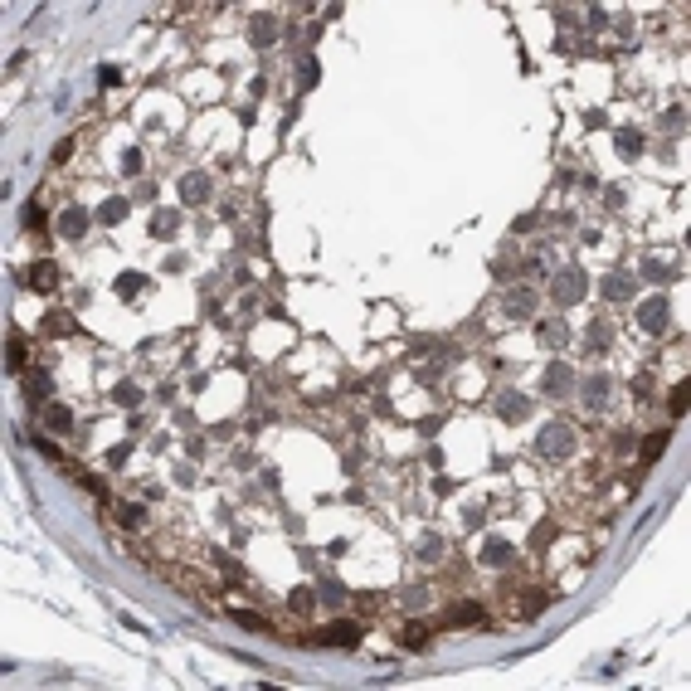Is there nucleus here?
<instances>
[{
    "label": "nucleus",
    "instance_id": "f257e3e1",
    "mask_svg": "<svg viewBox=\"0 0 691 691\" xmlns=\"http://www.w3.org/2000/svg\"><path fill=\"white\" fill-rule=\"evenodd\" d=\"M536 453H540V458H555V463L570 458V453H575V428H570V424H545L540 438H536Z\"/></svg>",
    "mask_w": 691,
    "mask_h": 691
},
{
    "label": "nucleus",
    "instance_id": "f03ea898",
    "mask_svg": "<svg viewBox=\"0 0 691 691\" xmlns=\"http://www.w3.org/2000/svg\"><path fill=\"white\" fill-rule=\"evenodd\" d=\"M585 293H589V278H585L580 268H565V273H560V278L550 283V297H555L560 307H575V302H580Z\"/></svg>",
    "mask_w": 691,
    "mask_h": 691
},
{
    "label": "nucleus",
    "instance_id": "7ed1b4c3",
    "mask_svg": "<svg viewBox=\"0 0 691 691\" xmlns=\"http://www.w3.org/2000/svg\"><path fill=\"white\" fill-rule=\"evenodd\" d=\"M638 321H643L648 336H662V331H667V297H648V302L638 307Z\"/></svg>",
    "mask_w": 691,
    "mask_h": 691
},
{
    "label": "nucleus",
    "instance_id": "20e7f679",
    "mask_svg": "<svg viewBox=\"0 0 691 691\" xmlns=\"http://www.w3.org/2000/svg\"><path fill=\"white\" fill-rule=\"evenodd\" d=\"M496 414H501V419H511V424H521V419L531 414V399L521 395V390H501V399H496Z\"/></svg>",
    "mask_w": 691,
    "mask_h": 691
},
{
    "label": "nucleus",
    "instance_id": "39448f33",
    "mask_svg": "<svg viewBox=\"0 0 691 691\" xmlns=\"http://www.w3.org/2000/svg\"><path fill=\"white\" fill-rule=\"evenodd\" d=\"M501 307H506V316H511V321H526V316L536 312V293H531V288H511Z\"/></svg>",
    "mask_w": 691,
    "mask_h": 691
},
{
    "label": "nucleus",
    "instance_id": "423d86ee",
    "mask_svg": "<svg viewBox=\"0 0 691 691\" xmlns=\"http://www.w3.org/2000/svg\"><path fill=\"white\" fill-rule=\"evenodd\" d=\"M448 628H487V613L477 603H453L448 608Z\"/></svg>",
    "mask_w": 691,
    "mask_h": 691
},
{
    "label": "nucleus",
    "instance_id": "0eeeda50",
    "mask_svg": "<svg viewBox=\"0 0 691 691\" xmlns=\"http://www.w3.org/2000/svg\"><path fill=\"white\" fill-rule=\"evenodd\" d=\"M316 643H336V648H356V643H361V628H356V623H331V628H321V633H316Z\"/></svg>",
    "mask_w": 691,
    "mask_h": 691
},
{
    "label": "nucleus",
    "instance_id": "6e6552de",
    "mask_svg": "<svg viewBox=\"0 0 691 691\" xmlns=\"http://www.w3.org/2000/svg\"><path fill=\"white\" fill-rule=\"evenodd\" d=\"M59 229H64V239H83V234H88V209L69 204V209L59 214Z\"/></svg>",
    "mask_w": 691,
    "mask_h": 691
},
{
    "label": "nucleus",
    "instance_id": "1a4fd4ad",
    "mask_svg": "<svg viewBox=\"0 0 691 691\" xmlns=\"http://www.w3.org/2000/svg\"><path fill=\"white\" fill-rule=\"evenodd\" d=\"M29 288H34V293H54V288H59V268H54L49 258L34 263V268H29Z\"/></svg>",
    "mask_w": 691,
    "mask_h": 691
},
{
    "label": "nucleus",
    "instance_id": "9d476101",
    "mask_svg": "<svg viewBox=\"0 0 691 691\" xmlns=\"http://www.w3.org/2000/svg\"><path fill=\"white\" fill-rule=\"evenodd\" d=\"M570 380H575V370H570V365H560V361H555V365H550V370L540 375L545 395H565V390H570Z\"/></svg>",
    "mask_w": 691,
    "mask_h": 691
},
{
    "label": "nucleus",
    "instance_id": "9b49d317",
    "mask_svg": "<svg viewBox=\"0 0 691 691\" xmlns=\"http://www.w3.org/2000/svg\"><path fill=\"white\" fill-rule=\"evenodd\" d=\"M608 395H613V380H608V375H594L589 385H585V404H589V409H603Z\"/></svg>",
    "mask_w": 691,
    "mask_h": 691
},
{
    "label": "nucleus",
    "instance_id": "f8f14e48",
    "mask_svg": "<svg viewBox=\"0 0 691 691\" xmlns=\"http://www.w3.org/2000/svg\"><path fill=\"white\" fill-rule=\"evenodd\" d=\"M181 200H186V204H204V200H209V181H204V176H186V181H181Z\"/></svg>",
    "mask_w": 691,
    "mask_h": 691
},
{
    "label": "nucleus",
    "instance_id": "ddd939ff",
    "mask_svg": "<svg viewBox=\"0 0 691 691\" xmlns=\"http://www.w3.org/2000/svg\"><path fill=\"white\" fill-rule=\"evenodd\" d=\"M44 424H49L54 433H69V428H74V409H69V404H44Z\"/></svg>",
    "mask_w": 691,
    "mask_h": 691
},
{
    "label": "nucleus",
    "instance_id": "4468645a",
    "mask_svg": "<svg viewBox=\"0 0 691 691\" xmlns=\"http://www.w3.org/2000/svg\"><path fill=\"white\" fill-rule=\"evenodd\" d=\"M603 297H608V302H628V297H633V278H623V273L603 278Z\"/></svg>",
    "mask_w": 691,
    "mask_h": 691
},
{
    "label": "nucleus",
    "instance_id": "2eb2a0df",
    "mask_svg": "<svg viewBox=\"0 0 691 691\" xmlns=\"http://www.w3.org/2000/svg\"><path fill=\"white\" fill-rule=\"evenodd\" d=\"M249 39H253V44H258V49H263V44H273V39H278V25H273V20H263V15H258V20H253V25H249Z\"/></svg>",
    "mask_w": 691,
    "mask_h": 691
},
{
    "label": "nucleus",
    "instance_id": "dca6fc26",
    "mask_svg": "<svg viewBox=\"0 0 691 691\" xmlns=\"http://www.w3.org/2000/svg\"><path fill=\"white\" fill-rule=\"evenodd\" d=\"M98 219L102 224H122V219H127V200H102V209H98Z\"/></svg>",
    "mask_w": 691,
    "mask_h": 691
},
{
    "label": "nucleus",
    "instance_id": "f3484780",
    "mask_svg": "<svg viewBox=\"0 0 691 691\" xmlns=\"http://www.w3.org/2000/svg\"><path fill=\"white\" fill-rule=\"evenodd\" d=\"M667 438H672L667 428H662V433H652V438H643V463H657V458H662V448H667Z\"/></svg>",
    "mask_w": 691,
    "mask_h": 691
},
{
    "label": "nucleus",
    "instance_id": "a211bd4d",
    "mask_svg": "<svg viewBox=\"0 0 691 691\" xmlns=\"http://www.w3.org/2000/svg\"><path fill=\"white\" fill-rule=\"evenodd\" d=\"M482 560H487V565H506V560H511V545H506V540H487V545H482Z\"/></svg>",
    "mask_w": 691,
    "mask_h": 691
},
{
    "label": "nucleus",
    "instance_id": "6ab92c4d",
    "mask_svg": "<svg viewBox=\"0 0 691 691\" xmlns=\"http://www.w3.org/2000/svg\"><path fill=\"white\" fill-rule=\"evenodd\" d=\"M288 603H293V613H302V618H307V613L316 608V594H312V589H293V594H288Z\"/></svg>",
    "mask_w": 691,
    "mask_h": 691
},
{
    "label": "nucleus",
    "instance_id": "aec40b11",
    "mask_svg": "<svg viewBox=\"0 0 691 691\" xmlns=\"http://www.w3.org/2000/svg\"><path fill=\"white\" fill-rule=\"evenodd\" d=\"M618 146H623V156H638V151H643V132L623 127V132H618Z\"/></svg>",
    "mask_w": 691,
    "mask_h": 691
},
{
    "label": "nucleus",
    "instance_id": "412c9836",
    "mask_svg": "<svg viewBox=\"0 0 691 691\" xmlns=\"http://www.w3.org/2000/svg\"><path fill=\"white\" fill-rule=\"evenodd\" d=\"M589 351L599 356V351H608V321H594L589 326Z\"/></svg>",
    "mask_w": 691,
    "mask_h": 691
},
{
    "label": "nucleus",
    "instance_id": "4be33fe9",
    "mask_svg": "<svg viewBox=\"0 0 691 691\" xmlns=\"http://www.w3.org/2000/svg\"><path fill=\"white\" fill-rule=\"evenodd\" d=\"M176 224H181V219H176L171 209H161V214H156V229H151V234H156V239H171V234H176Z\"/></svg>",
    "mask_w": 691,
    "mask_h": 691
},
{
    "label": "nucleus",
    "instance_id": "5701e85b",
    "mask_svg": "<svg viewBox=\"0 0 691 691\" xmlns=\"http://www.w3.org/2000/svg\"><path fill=\"white\" fill-rule=\"evenodd\" d=\"M112 399H117V404H127V409H137V404H141V390H137V385H117Z\"/></svg>",
    "mask_w": 691,
    "mask_h": 691
},
{
    "label": "nucleus",
    "instance_id": "b1692460",
    "mask_svg": "<svg viewBox=\"0 0 691 691\" xmlns=\"http://www.w3.org/2000/svg\"><path fill=\"white\" fill-rule=\"evenodd\" d=\"M438 555H443V540L438 536H424L419 540V560H438Z\"/></svg>",
    "mask_w": 691,
    "mask_h": 691
},
{
    "label": "nucleus",
    "instance_id": "393cba45",
    "mask_svg": "<svg viewBox=\"0 0 691 691\" xmlns=\"http://www.w3.org/2000/svg\"><path fill=\"white\" fill-rule=\"evenodd\" d=\"M540 341L560 346V341H565V326H560V321H540Z\"/></svg>",
    "mask_w": 691,
    "mask_h": 691
},
{
    "label": "nucleus",
    "instance_id": "a878e982",
    "mask_svg": "<svg viewBox=\"0 0 691 691\" xmlns=\"http://www.w3.org/2000/svg\"><path fill=\"white\" fill-rule=\"evenodd\" d=\"M25 356H29V351H25V336H10V370H20Z\"/></svg>",
    "mask_w": 691,
    "mask_h": 691
},
{
    "label": "nucleus",
    "instance_id": "bb28decb",
    "mask_svg": "<svg viewBox=\"0 0 691 691\" xmlns=\"http://www.w3.org/2000/svg\"><path fill=\"white\" fill-rule=\"evenodd\" d=\"M141 283H146L141 273H122V278H117V293H122V297H132L137 288H141Z\"/></svg>",
    "mask_w": 691,
    "mask_h": 691
},
{
    "label": "nucleus",
    "instance_id": "cd10ccee",
    "mask_svg": "<svg viewBox=\"0 0 691 691\" xmlns=\"http://www.w3.org/2000/svg\"><path fill=\"white\" fill-rule=\"evenodd\" d=\"M424 643H428V633H424L419 623H409V628H404V648H424Z\"/></svg>",
    "mask_w": 691,
    "mask_h": 691
},
{
    "label": "nucleus",
    "instance_id": "c85d7f7f",
    "mask_svg": "<svg viewBox=\"0 0 691 691\" xmlns=\"http://www.w3.org/2000/svg\"><path fill=\"white\" fill-rule=\"evenodd\" d=\"M25 229H34V234L44 229V209H39V204H29V209H25Z\"/></svg>",
    "mask_w": 691,
    "mask_h": 691
},
{
    "label": "nucleus",
    "instance_id": "c756f323",
    "mask_svg": "<svg viewBox=\"0 0 691 691\" xmlns=\"http://www.w3.org/2000/svg\"><path fill=\"white\" fill-rule=\"evenodd\" d=\"M98 78H102V88H117V83H122V69H112V64H102V69H98Z\"/></svg>",
    "mask_w": 691,
    "mask_h": 691
},
{
    "label": "nucleus",
    "instance_id": "7c9ffc66",
    "mask_svg": "<svg viewBox=\"0 0 691 691\" xmlns=\"http://www.w3.org/2000/svg\"><path fill=\"white\" fill-rule=\"evenodd\" d=\"M49 395V375H29V399H44Z\"/></svg>",
    "mask_w": 691,
    "mask_h": 691
},
{
    "label": "nucleus",
    "instance_id": "2f4dec72",
    "mask_svg": "<svg viewBox=\"0 0 691 691\" xmlns=\"http://www.w3.org/2000/svg\"><path fill=\"white\" fill-rule=\"evenodd\" d=\"M682 409H687V380L672 390V414H682Z\"/></svg>",
    "mask_w": 691,
    "mask_h": 691
},
{
    "label": "nucleus",
    "instance_id": "473e14b6",
    "mask_svg": "<svg viewBox=\"0 0 691 691\" xmlns=\"http://www.w3.org/2000/svg\"><path fill=\"white\" fill-rule=\"evenodd\" d=\"M234 623H244V628H263V618H258V613H249V608H244V613H234Z\"/></svg>",
    "mask_w": 691,
    "mask_h": 691
},
{
    "label": "nucleus",
    "instance_id": "72a5a7b5",
    "mask_svg": "<svg viewBox=\"0 0 691 691\" xmlns=\"http://www.w3.org/2000/svg\"><path fill=\"white\" fill-rule=\"evenodd\" d=\"M122 171H141V151H127L122 156Z\"/></svg>",
    "mask_w": 691,
    "mask_h": 691
},
{
    "label": "nucleus",
    "instance_id": "f704fd0d",
    "mask_svg": "<svg viewBox=\"0 0 691 691\" xmlns=\"http://www.w3.org/2000/svg\"><path fill=\"white\" fill-rule=\"evenodd\" d=\"M34 448H39V453H44V458H54V463H59V448H54V443H49V438H34Z\"/></svg>",
    "mask_w": 691,
    "mask_h": 691
},
{
    "label": "nucleus",
    "instance_id": "c9c22d12",
    "mask_svg": "<svg viewBox=\"0 0 691 691\" xmlns=\"http://www.w3.org/2000/svg\"><path fill=\"white\" fill-rule=\"evenodd\" d=\"M122 521L127 526H141V506H122Z\"/></svg>",
    "mask_w": 691,
    "mask_h": 691
}]
</instances>
